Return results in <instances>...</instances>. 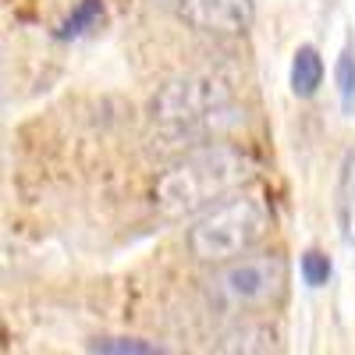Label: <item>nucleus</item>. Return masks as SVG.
<instances>
[{"label":"nucleus","instance_id":"nucleus-7","mask_svg":"<svg viewBox=\"0 0 355 355\" xmlns=\"http://www.w3.org/2000/svg\"><path fill=\"white\" fill-rule=\"evenodd\" d=\"M323 85V57L316 53V46H299L291 57V93L295 96H316V89Z\"/></svg>","mask_w":355,"mask_h":355},{"label":"nucleus","instance_id":"nucleus-2","mask_svg":"<svg viewBox=\"0 0 355 355\" xmlns=\"http://www.w3.org/2000/svg\"><path fill=\"white\" fill-rule=\"evenodd\" d=\"M270 231V210L259 196H234L206 210L185 234V245L199 263H231L249 252Z\"/></svg>","mask_w":355,"mask_h":355},{"label":"nucleus","instance_id":"nucleus-9","mask_svg":"<svg viewBox=\"0 0 355 355\" xmlns=\"http://www.w3.org/2000/svg\"><path fill=\"white\" fill-rule=\"evenodd\" d=\"M100 15H103V0H82V4L61 21V28H57V40H75V36H82Z\"/></svg>","mask_w":355,"mask_h":355},{"label":"nucleus","instance_id":"nucleus-11","mask_svg":"<svg viewBox=\"0 0 355 355\" xmlns=\"http://www.w3.org/2000/svg\"><path fill=\"white\" fill-rule=\"evenodd\" d=\"M299 270H302V281H306L309 288H323V284L331 281L334 266H331V256H323L320 249H309V252H302V259H299Z\"/></svg>","mask_w":355,"mask_h":355},{"label":"nucleus","instance_id":"nucleus-10","mask_svg":"<svg viewBox=\"0 0 355 355\" xmlns=\"http://www.w3.org/2000/svg\"><path fill=\"white\" fill-rule=\"evenodd\" d=\"M89 352H103V355H160L164 348L153 341H139V338H100L89 345Z\"/></svg>","mask_w":355,"mask_h":355},{"label":"nucleus","instance_id":"nucleus-1","mask_svg":"<svg viewBox=\"0 0 355 355\" xmlns=\"http://www.w3.org/2000/svg\"><path fill=\"white\" fill-rule=\"evenodd\" d=\"M256 174V160L234 146H210L189 153L160 174L153 189V202L164 217H185L202 206H214L227 192L242 189Z\"/></svg>","mask_w":355,"mask_h":355},{"label":"nucleus","instance_id":"nucleus-8","mask_svg":"<svg viewBox=\"0 0 355 355\" xmlns=\"http://www.w3.org/2000/svg\"><path fill=\"white\" fill-rule=\"evenodd\" d=\"M334 82H338L341 110H345V114H355V50H352V46H345L341 57H338Z\"/></svg>","mask_w":355,"mask_h":355},{"label":"nucleus","instance_id":"nucleus-4","mask_svg":"<svg viewBox=\"0 0 355 355\" xmlns=\"http://www.w3.org/2000/svg\"><path fill=\"white\" fill-rule=\"evenodd\" d=\"M217 299L227 302L231 309H249V306H266L277 299L284 288V259L281 256H239L231 259L224 270L210 281Z\"/></svg>","mask_w":355,"mask_h":355},{"label":"nucleus","instance_id":"nucleus-5","mask_svg":"<svg viewBox=\"0 0 355 355\" xmlns=\"http://www.w3.org/2000/svg\"><path fill=\"white\" fill-rule=\"evenodd\" d=\"M252 0H178V18H185L199 33L234 36L252 25Z\"/></svg>","mask_w":355,"mask_h":355},{"label":"nucleus","instance_id":"nucleus-6","mask_svg":"<svg viewBox=\"0 0 355 355\" xmlns=\"http://www.w3.org/2000/svg\"><path fill=\"white\" fill-rule=\"evenodd\" d=\"M334 224H338V239L355 249V150L341 157L338 167V185H334Z\"/></svg>","mask_w":355,"mask_h":355},{"label":"nucleus","instance_id":"nucleus-3","mask_svg":"<svg viewBox=\"0 0 355 355\" xmlns=\"http://www.w3.org/2000/svg\"><path fill=\"white\" fill-rule=\"evenodd\" d=\"M234 100V82L220 71H189L178 75L153 96V117L171 128H210L227 114Z\"/></svg>","mask_w":355,"mask_h":355}]
</instances>
